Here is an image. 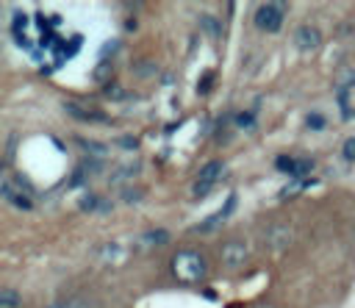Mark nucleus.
<instances>
[{
    "label": "nucleus",
    "instance_id": "1",
    "mask_svg": "<svg viewBox=\"0 0 355 308\" xmlns=\"http://www.w3.org/2000/svg\"><path fill=\"white\" fill-rule=\"evenodd\" d=\"M169 269H172V275H175L178 283L191 286V283H200V280L208 275V261H205L202 253L186 247V250H178V253L169 258Z\"/></svg>",
    "mask_w": 355,
    "mask_h": 308
},
{
    "label": "nucleus",
    "instance_id": "2",
    "mask_svg": "<svg viewBox=\"0 0 355 308\" xmlns=\"http://www.w3.org/2000/svg\"><path fill=\"white\" fill-rule=\"evenodd\" d=\"M283 17H286V3H263L255 11V25L266 33H275V31H280Z\"/></svg>",
    "mask_w": 355,
    "mask_h": 308
},
{
    "label": "nucleus",
    "instance_id": "3",
    "mask_svg": "<svg viewBox=\"0 0 355 308\" xmlns=\"http://www.w3.org/2000/svg\"><path fill=\"white\" fill-rule=\"evenodd\" d=\"M247 244L244 241H239V239H230V241H225L222 244V250H219V258H222V264L227 266V269H239L244 261H247Z\"/></svg>",
    "mask_w": 355,
    "mask_h": 308
},
{
    "label": "nucleus",
    "instance_id": "4",
    "mask_svg": "<svg viewBox=\"0 0 355 308\" xmlns=\"http://www.w3.org/2000/svg\"><path fill=\"white\" fill-rule=\"evenodd\" d=\"M294 44H297V50H302V53H313V50L322 47V31H319L316 25H300V28L294 31Z\"/></svg>",
    "mask_w": 355,
    "mask_h": 308
},
{
    "label": "nucleus",
    "instance_id": "5",
    "mask_svg": "<svg viewBox=\"0 0 355 308\" xmlns=\"http://www.w3.org/2000/svg\"><path fill=\"white\" fill-rule=\"evenodd\" d=\"M3 200H6V203H11V205H17V208H22V211H31V208H33L31 197L22 191L19 178H17V183H14L11 178H3Z\"/></svg>",
    "mask_w": 355,
    "mask_h": 308
},
{
    "label": "nucleus",
    "instance_id": "6",
    "mask_svg": "<svg viewBox=\"0 0 355 308\" xmlns=\"http://www.w3.org/2000/svg\"><path fill=\"white\" fill-rule=\"evenodd\" d=\"M291 228H286V225H272L269 230H266V241H269V247L272 250H286L288 244H291Z\"/></svg>",
    "mask_w": 355,
    "mask_h": 308
},
{
    "label": "nucleus",
    "instance_id": "7",
    "mask_svg": "<svg viewBox=\"0 0 355 308\" xmlns=\"http://www.w3.org/2000/svg\"><path fill=\"white\" fill-rule=\"evenodd\" d=\"M225 172V164L222 161H208L202 169H200V178H197V183H202V186H211L214 189V183H216V178Z\"/></svg>",
    "mask_w": 355,
    "mask_h": 308
},
{
    "label": "nucleus",
    "instance_id": "8",
    "mask_svg": "<svg viewBox=\"0 0 355 308\" xmlns=\"http://www.w3.org/2000/svg\"><path fill=\"white\" fill-rule=\"evenodd\" d=\"M111 75H114V64L111 61H100L97 67H94V72H92V78L97 80V83H111Z\"/></svg>",
    "mask_w": 355,
    "mask_h": 308
},
{
    "label": "nucleus",
    "instance_id": "9",
    "mask_svg": "<svg viewBox=\"0 0 355 308\" xmlns=\"http://www.w3.org/2000/svg\"><path fill=\"white\" fill-rule=\"evenodd\" d=\"M0 305H3V308H19V305H22L19 291H14V289L3 286V289H0Z\"/></svg>",
    "mask_w": 355,
    "mask_h": 308
},
{
    "label": "nucleus",
    "instance_id": "10",
    "mask_svg": "<svg viewBox=\"0 0 355 308\" xmlns=\"http://www.w3.org/2000/svg\"><path fill=\"white\" fill-rule=\"evenodd\" d=\"M136 175H139V164H128V166H119L116 175H111V183L119 186V183H125V180H130Z\"/></svg>",
    "mask_w": 355,
    "mask_h": 308
},
{
    "label": "nucleus",
    "instance_id": "11",
    "mask_svg": "<svg viewBox=\"0 0 355 308\" xmlns=\"http://www.w3.org/2000/svg\"><path fill=\"white\" fill-rule=\"evenodd\" d=\"M200 25H202V31H208L214 39H216V36H222V25L216 22V17H214V14H200Z\"/></svg>",
    "mask_w": 355,
    "mask_h": 308
},
{
    "label": "nucleus",
    "instance_id": "12",
    "mask_svg": "<svg viewBox=\"0 0 355 308\" xmlns=\"http://www.w3.org/2000/svg\"><path fill=\"white\" fill-rule=\"evenodd\" d=\"M275 166H277L280 172H286V175H291V178H294L297 158H291V155H277V158H275Z\"/></svg>",
    "mask_w": 355,
    "mask_h": 308
},
{
    "label": "nucleus",
    "instance_id": "13",
    "mask_svg": "<svg viewBox=\"0 0 355 308\" xmlns=\"http://www.w3.org/2000/svg\"><path fill=\"white\" fill-rule=\"evenodd\" d=\"M305 189V180L302 178H291L283 189H280V197H297V191H302Z\"/></svg>",
    "mask_w": 355,
    "mask_h": 308
},
{
    "label": "nucleus",
    "instance_id": "14",
    "mask_svg": "<svg viewBox=\"0 0 355 308\" xmlns=\"http://www.w3.org/2000/svg\"><path fill=\"white\" fill-rule=\"evenodd\" d=\"M225 222V214L219 211V214H211L205 222H200V225H194V230H214L216 225H222Z\"/></svg>",
    "mask_w": 355,
    "mask_h": 308
},
{
    "label": "nucleus",
    "instance_id": "15",
    "mask_svg": "<svg viewBox=\"0 0 355 308\" xmlns=\"http://www.w3.org/2000/svg\"><path fill=\"white\" fill-rule=\"evenodd\" d=\"M144 241L147 244H166L169 241V233L166 230H150V233H144Z\"/></svg>",
    "mask_w": 355,
    "mask_h": 308
},
{
    "label": "nucleus",
    "instance_id": "16",
    "mask_svg": "<svg viewBox=\"0 0 355 308\" xmlns=\"http://www.w3.org/2000/svg\"><path fill=\"white\" fill-rule=\"evenodd\" d=\"M28 14H22V11H14V19H11V28H14V33H22L25 28H28Z\"/></svg>",
    "mask_w": 355,
    "mask_h": 308
},
{
    "label": "nucleus",
    "instance_id": "17",
    "mask_svg": "<svg viewBox=\"0 0 355 308\" xmlns=\"http://www.w3.org/2000/svg\"><path fill=\"white\" fill-rule=\"evenodd\" d=\"M311 169H313V161L311 158H300L297 161V169H294V178H305Z\"/></svg>",
    "mask_w": 355,
    "mask_h": 308
},
{
    "label": "nucleus",
    "instance_id": "18",
    "mask_svg": "<svg viewBox=\"0 0 355 308\" xmlns=\"http://www.w3.org/2000/svg\"><path fill=\"white\" fill-rule=\"evenodd\" d=\"M236 125L244 128V130H255V119H252V114H236Z\"/></svg>",
    "mask_w": 355,
    "mask_h": 308
},
{
    "label": "nucleus",
    "instance_id": "19",
    "mask_svg": "<svg viewBox=\"0 0 355 308\" xmlns=\"http://www.w3.org/2000/svg\"><path fill=\"white\" fill-rule=\"evenodd\" d=\"M78 205H80V211H94V208L100 205V200H97V194H92V191H89Z\"/></svg>",
    "mask_w": 355,
    "mask_h": 308
},
{
    "label": "nucleus",
    "instance_id": "20",
    "mask_svg": "<svg viewBox=\"0 0 355 308\" xmlns=\"http://www.w3.org/2000/svg\"><path fill=\"white\" fill-rule=\"evenodd\" d=\"M103 92H105V97H114V100H122V97H125V89H122L119 83H108Z\"/></svg>",
    "mask_w": 355,
    "mask_h": 308
},
{
    "label": "nucleus",
    "instance_id": "21",
    "mask_svg": "<svg viewBox=\"0 0 355 308\" xmlns=\"http://www.w3.org/2000/svg\"><path fill=\"white\" fill-rule=\"evenodd\" d=\"M305 125H308L311 130H322V128H324V117H322V114H308Z\"/></svg>",
    "mask_w": 355,
    "mask_h": 308
},
{
    "label": "nucleus",
    "instance_id": "22",
    "mask_svg": "<svg viewBox=\"0 0 355 308\" xmlns=\"http://www.w3.org/2000/svg\"><path fill=\"white\" fill-rule=\"evenodd\" d=\"M344 158H347V161H355V136L344 142Z\"/></svg>",
    "mask_w": 355,
    "mask_h": 308
},
{
    "label": "nucleus",
    "instance_id": "23",
    "mask_svg": "<svg viewBox=\"0 0 355 308\" xmlns=\"http://www.w3.org/2000/svg\"><path fill=\"white\" fill-rule=\"evenodd\" d=\"M80 144H83L89 153H97V155H103V153H105V144H97V142H83V139H80Z\"/></svg>",
    "mask_w": 355,
    "mask_h": 308
},
{
    "label": "nucleus",
    "instance_id": "24",
    "mask_svg": "<svg viewBox=\"0 0 355 308\" xmlns=\"http://www.w3.org/2000/svg\"><path fill=\"white\" fill-rule=\"evenodd\" d=\"M211 80H214V72H205V78L197 83V92H202V94H205V92L211 89Z\"/></svg>",
    "mask_w": 355,
    "mask_h": 308
},
{
    "label": "nucleus",
    "instance_id": "25",
    "mask_svg": "<svg viewBox=\"0 0 355 308\" xmlns=\"http://www.w3.org/2000/svg\"><path fill=\"white\" fill-rule=\"evenodd\" d=\"M67 308H92V305L83 297H72V300H67Z\"/></svg>",
    "mask_w": 355,
    "mask_h": 308
},
{
    "label": "nucleus",
    "instance_id": "26",
    "mask_svg": "<svg viewBox=\"0 0 355 308\" xmlns=\"http://www.w3.org/2000/svg\"><path fill=\"white\" fill-rule=\"evenodd\" d=\"M119 144H122V147H128V150H136V147H139V139H133V136H122V139H119Z\"/></svg>",
    "mask_w": 355,
    "mask_h": 308
},
{
    "label": "nucleus",
    "instance_id": "27",
    "mask_svg": "<svg viewBox=\"0 0 355 308\" xmlns=\"http://www.w3.org/2000/svg\"><path fill=\"white\" fill-rule=\"evenodd\" d=\"M141 200V191L139 189H128L125 191V203H139Z\"/></svg>",
    "mask_w": 355,
    "mask_h": 308
},
{
    "label": "nucleus",
    "instance_id": "28",
    "mask_svg": "<svg viewBox=\"0 0 355 308\" xmlns=\"http://www.w3.org/2000/svg\"><path fill=\"white\" fill-rule=\"evenodd\" d=\"M14 36H17V44H19V47L31 50V42H28V36H25V33H14Z\"/></svg>",
    "mask_w": 355,
    "mask_h": 308
},
{
    "label": "nucleus",
    "instance_id": "29",
    "mask_svg": "<svg viewBox=\"0 0 355 308\" xmlns=\"http://www.w3.org/2000/svg\"><path fill=\"white\" fill-rule=\"evenodd\" d=\"M136 72H139V75H147V72H155V67H153V64H139Z\"/></svg>",
    "mask_w": 355,
    "mask_h": 308
},
{
    "label": "nucleus",
    "instance_id": "30",
    "mask_svg": "<svg viewBox=\"0 0 355 308\" xmlns=\"http://www.w3.org/2000/svg\"><path fill=\"white\" fill-rule=\"evenodd\" d=\"M47 308H67V300H58V302H50Z\"/></svg>",
    "mask_w": 355,
    "mask_h": 308
},
{
    "label": "nucleus",
    "instance_id": "31",
    "mask_svg": "<svg viewBox=\"0 0 355 308\" xmlns=\"http://www.w3.org/2000/svg\"><path fill=\"white\" fill-rule=\"evenodd\" d=\"M252 308H275V305H269V302H258V305H252Z\"/></svg>",
    "mask_w": 355,
    "mask_h": 308
}]
</instances>
